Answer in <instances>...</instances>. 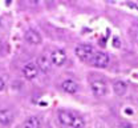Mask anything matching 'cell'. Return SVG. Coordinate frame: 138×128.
I'll return each instance as SVG.
<instances>
[{"label":"cell","mask_w":138,"mask_h":128,"mask_svg":"<svg viewBox=\"0 0 138 128\" xmlns=\"http://www.w3.org/2000/svg\"><path fill=\"white\" fill-rule=\"evenodd\" d=\"M76 56L81 60V61H88L92 59L93 56V47L90 44H78L75 49Z\"/></svg>","instance_id":"1"},{"label":"cell","mask_w":138,"mask_h":128,"mask_svg":"<svg viewBox=\"0 0 138 128\" xmlns=\"http://www.w3.org/2000/svg\"><path fill=\"white\" fill-rule=\"evenodd\" d=\"M93 67H97V68H105L109 64V56L105 52H96L93 54L92 59H90Z\"/></svg>","instance_id":"2"},{"label":"cell","mask_w":138,"mask_h":128,"mask_svg":"<svg viewBox=\"0 0 138 128\" xmlns=\"http://www.w3.org/2000/svg\"><path fill=\"white\" fill-rule=\"evenodd\" d=\"M90 89H92L94 96L101 97V96H104V95H106L108 87H106V83L104 81V80H94V81H92V84H90Z\"/></svg>","instance_id":"3"},{"label":"cell","mask_w":138,"mask_h":128,"mask_svg":"<svg viewBox=\"0 0 138 128\" xmlns=\"http://www.w3.org/2000/svg\"><path fill=\"white\" fill-rule=\"evenodd\" d=\"M51 56H48L46 54H43L40 55V56L37 57V61H36V66H37V68L40 69V71L43 72H49V69H51Z\"/></svg>","instance_id":"4"},{"label":"cell","mask_w":138,"mask_h":128,"mask_svg":"<svg viewBox=\"0 0 138 128\" xmlns=\"http://www.w3.org/2000/svg\"><path fill=\"white\" fill-rule=\"evenodd\" d=\"M51 61H52V64H55L57 67L64 66V63L66 61V54L63 49H56L51 55Z\"/></svg>","instance_id":"5"},{"label":"cell","mask_w":138,"mask_h":128,"mask_svg":"<svg viewBox=\"0 0 138 128\" xmlns=\"http://www.w3.org/2000/svg\"><path fill=\"white\" fill-rule=\"evenodd\" d=\"M76 114L75 112H70V111H66V109H63V111H58V120L65 127H70L73 119H75Z\"/></svg>","instance_id":"6"},{"label":"cell","mask_w":138,"mask_h":128,"mask_svg":"<svg viewBox=\"0 0 138 128\" xmlns=\"http://www.w3.org/2000/svg\"><path fill=\"white\" fill-rule=\"evenodd\" d=\"M23 74L28 80H32L39 75V68L34 63H27L23 67Z\"/></svg>","instance_id":"7"},{"label":"cell","mask_w":138,"mask_h":128,"mask_svg":"<svg viewBox=\"0 0 138 128\" xmlns=\"http://www.w3.org/2000/svg\"><path fill=\"white\" fill-rule=\"evenodd\" d=\"M24 37H25V41L32 44V46H37L41 43V35L36 29H28L24 35Z\"/></svg>","instance_id":"8"},{"label":"cell","mask_w":138,"mask_h":128,"mask_svg":"<svg viewBox=\"0 0 138 128\" xmlns=\"http://www.w3.org/2000/svg\"><path fill=\"white\" fill-rule=\"evenodd\" d=\"M61 88H63L64 92H66V94H76V92L78 91V84L75 81V80L72 79H68V80H64L63 84H61Z\"/></svg>","instance_id":"9"},{"label":"cell","mask_w":138,"mask_h":128,"mask_svg":"<svg viewBox=\"0 0 138 128\" xmlns=\"http://www.w3.org/2000/svg\"><path fill=\"white\" fill-rule=\"evenodd\" d=\"M13 121V112L11 109H0V124L9 125Z\"/></svg>","instance_id":"10"},{"label":"cell","mask_w":138,"mask_h":128,"mask_svg":"<svg viewBox=\"0 0 138 128\" xmlns=\"http://www.w3.org/2000/svg\"><path fill=\"white\" fill-rule=\"evenodd\" d=\"M113 91H114V94L118 95V96H124L127 91V84L125 81H122V80H117V81H114V84H113Z\"/></svg>","instance_id":"11"},{"label":"cell","mask_w":138,"mask_h":128,"mask_svg":"<svg viewBox=\"0 0 138 128\" xmlns=\"http://www.w3.org/2000/svg\"><path fill=\"white\" fill-rule=\"evenodd\" d=\"M41 127V123L39 120V117L36 116H31L23 123V128H40Z\"/></svg>","instance_id":"12"},{"label":"cell","mask_w":138,"mask_h":128,"mask_svg":"<svg viewBox=\"0 0 138 128\" xmlns=\"http://www.w3.org/2000/svg\"><path fill=\"white\" fill-rule=\"evenodd\" d=\"M70 128H85V120H84L81 116L76 115L73 121H72V124H70Z\"/></svg>","instance_id":"13"},{"label":"cell","mask_w":138,"mask_h":128,"mask_svg":"<svg viewBox=\"0 0 138 128\" xmlns=\"http://www.w3.org/2000/svg\"><path fill=\"white\" fill-rule=\"evenodd\" d=\"M130 37L133 39V41L138 46V24H134L130 28Z\"/></svg>","instance_id":"14"},{"label":"cell","mask_w":138,"mask_h":128,"mask_svg":"<svg viewBox=\"0 0 138 128\" xmlns=\"http://www.w3.org/2000/svg\"><path fill=\"white\" fill-rule=\"evenodd\" d=\"M113 46H114L115 48H120L121 47V41H120L118 37H113Z\"/></svg>","instance_id":"15"},{"label":"cell","mask_w":138,"mask_h":128,"mask_svg":"<svg viewBox=\"0 0 138 128\" xmlns=\"http://www.w3.org/2000/svg\"><path fill=\"white\" fill-rule=\"evenodd\" d=\"M4 87H6V83H4L3 77H0V91H3Z\"/></svg>","instance_id":"16"}]
</instances>
